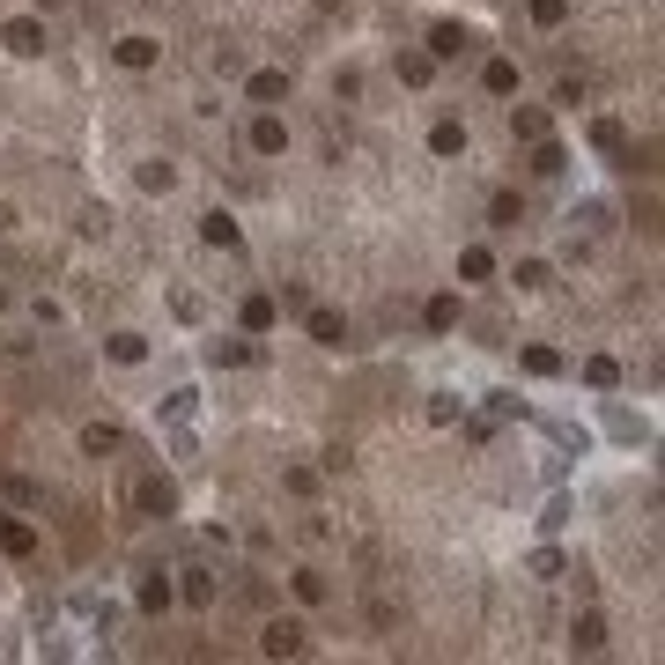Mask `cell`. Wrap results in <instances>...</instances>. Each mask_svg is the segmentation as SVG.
I'll list each match as a JSON object with an SVG mask.
<instances>
[{"label": "cell", "instance_id": "6da1fadb", "mask_svg": "<svg viewBox=\"0 0 665 665\" xmlns=\"http://www.w3.org/2000/svg\"><path fill=\"white\" fill-rule=\"evenodd\" d=\"M170 592H178V606L207 614V606L222 599V569H207V562H178V569H170Z\"/></svg>", "mask_w": 665, "mask_h": 665}, {"label": "cell", "instance_id": "7a4b0ae2", "mask_svg": "<svg viewBox=\"0 0 665 665\" xmlns=\"http://www.w3.org/2000/svg\"><path fill=\"white\" fill-rule=\"evenodd\" d=\"M303 651H311V629H303L296 614L259 621V658H303Z\"/></svg>", "mask_w": 665, "mask_h": 665}, {"label": "cell", "instance_id": "3957f363", "mask_svg": "<svg viewBox=\"0 0 665 665\" xmlns=\"http://www.w3.org/2000/svg\"><path fill=\"white\" fill-rule=\"evenodd\" d=\"M244 148H252L259 163H274V156H289V119H281L274 104L252 111V126H244Z\"/></svg>", "mask_w": 665, "mask_h": 665}, {"label": "cell", "instance_id": "277c9868", "mask_svg": "<svg viewBox=\"0 0 665 665\" xmlns=\"http://www.w3.org/2000/svg\"><path fill=\"white\" fill-rule=\"evenodd\" d=\"M126 503L141 510V518H178V481H170V473H141Z\"/></svg>", "mask_w": 665, "mask_h": 665}, {"label": "cell", "instance_id": "5b68a950", "mask_svg": "<svg viewBox=\"0 0 665 665\" xmlns=\"http://www.w3.org/2000/svg\"><path fill=\"white\" fill-rule=\"evenodd\" d=\"M0 45L15 52V60H45V15H8V23H0Z\"/></svg>", "mask_w": 665, "mask_h": 665}, {"label": "cell", "instance_id": "8992f818", "mask_svg": "<svg viewBox=\"0 0 665 665\" xmlns=\"http://www.w3.org/2000/svg\"><path fill=\"white\" fill-rule=\"evenodd\" d=\"M252 363H266V348L252 333H222V340H207V370H252Z\"/></svg>", "mask_w": 665, "mask_h": 665}, {"label": "cell", "instance_id": "52a82bcc", "mask_svg": "<svg viewBox=\"0 0 665 665\" xmlns=\"http://www.w3.org/2000/svg\"><path fill=\"white\" fill-rule=\"evenodd\" d=\"M237 82H244V104H252V111L289 104V67H244Z\"/></svg>", "mask_w": 665, "mask_h": 665}, {"label": "cell", "instance_id": "ba28073f", "mask_svg": "<svg viewBox=\"0 0 665 665\" xmlns=\"http://www.w3.org/2000/svg\"><path fill=\"white\" fill-rule=\"evenodd\" d=\"M37 547H45V532H37L30 518H15V510H0V555H8V562H30Z\"/></svg>", "mask_w": 665, "mask_h": 665}, {"label": "cell", "instance_id": "9c48e42d", "mask_svg": "<svg viewBox=\"0 0 665 665\" xmlns=\"http://www.w3.org/2000/svg\"><path fill=\"white\" fill-rule=\"evenodd\" d=\"M111 60H119L126 74H148V67L163 60V37H148V30H126L119 45H111Z\"/></svg>", "mask_w": 665, "mask_h": 665}, {"label": "cell", "instance_id": "30bf717a", "mask_svg": "<svg viewBox=\"0 0 665 665\" xmlns=\"http://www.w3.org/2000/svg\"><path fill=\"white\" fill-rule=\"evenodd\" d=\"M178 592H170V569H141V584H133V614H170Z\"/></svg>", "mask_w": 665, "mask_h": 665}, {"label": "cell", "instance_id": "8fae6325", "mask_svg": "<svg viewBox=\"0 0 665 665\" xmlns=\"http://www.w3.org/2000/svg\"><path fill=\"white\" fill-rule=\"evenodd\" d=\"M200 244H207V252H244V230H237L230 207H207V215H200Z\"/></svg>", "mask_w": 665, "mask_h": 665}, {"label": "cell", "instance_id": "7c38bea8", "mask_svg": "<svg viewBox=\"0 0 665 665\" xmlns=\"http://www.w3.org/2000/svg\"><path fill=\"white\" fill-rule=\"evenodd\" d=\"M459 318H466V303H459V289H436L429 303H422V333H459Z\"/></svg>", "mask_w": 665, "mask_h": 665}, {"label": "cell", "instance_id": "4fadbf2b", "mask_svg": "<svg viewBox=\"0 0 665 665\" xmlns=\"http://www.w3.org/2000/svg\"><path fill=\"white\" fill-rule=\"evenodd\" d=\"M237 326H244V333H252V340H266V333H274V326H281V303H274V296H266V289H252V296H244V303H237Z\"/></svg>", "mask_w": 665, "mask_h": 665}, {"label": "cell", "instance_id": "5bb4252c", "mask_svg": "<svg viewBox=\"0 0 665 665\" xmlns=\"http://www.w3.org/2000/svg\"><path fill=\"white\" fill-rule=\"evenodd\" d=\"M303 333H311L318 348H348V318L326 311V303H303Z\"/></svg>", "mask_w": 665, "mask_h": 665}, {"label": "cell", "instance_id": "9a60e30c", "mask_svg": "<svg viewBox=\"0 0 665 665\" xmlns=\"http://www.w3.org/2000/svg\"><path fill=\"white\" fill-rule=\"evenodd\" d=\"M562 222H569V237H606L614 230V200H577Z\"/></svg>", "mask_w": 665, "mask_h": 665}, {"label": "cell", "instance_id": "2e32d148", "mask_svg": "<svg viewBox=\"0 0 665 665\" xmlns=\"http://www.w3.org/2000/svg\"><path fill=\"white\" fill-rule=\"evenodd\" d=\"M422 52H429L436 67H444V60H466V52H473V30H466V23H436Z\"/></svg>", "mask_w": 665, "mask_h": 665}, {"label": "cell", "instance_id": "e0dca14e", "mask_svg": "<svg viewBox=\"0 0 665 665\" xmlns=\"http://www.w3.org/2000/svg\"><path fill=\"white\" fill-rule=\"evenodd\" d=\"M569 651H577V658H592V651H606V614H599V606H584V614L569 621Z\"/></svg>", "mask_w": 665, "mask_h": 665}, {"label": "cell", "instance_id": "ac0fdd59", "mask_svg": "<svg viewBox=\"0 0 665 665\" xmlns=\"http://www.w3.org/2000/svg\"><path fill=\"white\" fill-rule=\"evenodd\" d=\"M555 133V119H547V104H510V141H547Z\"/></svg>", "mask_w": 665, "mask_h": 665}, {"label": "cell", "instance_id": "d6986e66", "mask_svg": "<svg viewBox=\"0 0 665 665\" xmlns=\"http://www.w3.org/2000/svg\"><path fill=\"white\" fill-rule=\"evenodd\" d=\"M466 148H473L466 119H436V126H429V156H444V163H451V156H466Z\"/></svg>", "mask_w": 665, "mask_h": 665}, {"label": "cell", "instance_id": "ffe728a7", "mask_svg": "<svg viewBox=\"0 0 665 665\" xmlns=\"http://www.w3.org/2000/svg\"><path fill=\"white\" fill-rule=\"evenodd\" d=\"M82 451H89V459H119V451H126V429H119V422H82Z\"/></svg>", "mask_w": 665, "mask_h": 665}, {"label": "cell", "instance_id": "44dd1931", "mask_svg": "<svg viewBox=\"0 0 665 665\" xmlns=\"http://www.w3.org/2000/svg\"><path fill=\"white\" fill-rule=\"evenodd\" d=\"M510 289H518V296H547V289H555V266H547V259H518V266H510Z\"/></svg>", "mask_w": 665, "mask_h": 665}, {"label": "cell", "instance_id": "7402d4cb", "mask_svg": "<svg viewBox=\"0 0 665 665\" xmlns=\"http://www.w3.org/2000/svg\"><path fill=\"white\" fill-rule=\"evenodd\" d=\"M289 592H296V606H326V599H333V584H326V569L303 562V569H289Z\"/></svg>", "mask_w": 665, "mask_h": 665}, {"label": "cell", "instance_id": "603a6c76", "mask_svg": "<svg viewBox=\"0 0 665 665\" xmlns=\"http://www.w3.org/2000/svg\"><path fill=\"white\" fill-rule=\"evenodd\" d=\"M392 74H399V89H429L436 82V60L414 45V52H399V60H392Z\"/></svg>", "mask_w": 665, "mask_h": 665}, {"label": "cell", "instance_id": "cb8c5ba5", "mask_svg": "<svg viewBox=\"0 0 665 665\" xmlns=\"http://www.w3.org/2000/svg\"><path fill=\"white\" fill-rule=\"evenodd\" d=\"M133 185H141V193H170V185H178V163L141 156V163H133Z\"/></svg>", "mask_w": 665, "mask_h": 665}, {"label": "cell", "instance_id": "d4e9b609", "mask_svg": "<svg viewBox=\"0 0 665 665\" xmlns=\"http://www.w3.org/2000/svg\"><path fill=\"white\" fill-rule=\"evenodd\" d=\"M481 89H488V97H518V60H503V52L481 60Z\"/></svg>", "mask_w": 665, "mask_h": 665}, {"label": "cell", "instance_id": "484cf974", "mask_svg": "<svg viewBox=\"0 0 665 665\" xmlns=\"http://www.w3.org/2000/svg\"><path fill=\"white\" fill-rule=\"evenodd\" d=\"M518 370H525V377H562L569 363H562V348H547V340H532V348L518 355Z\"/></svg>", "mask_w": 665, "mask_h": 665}, {"label": "cell", "instance_id": "4316f807", "mask_svg": "<svg viewBox=\"0 0 665 665\" xmlns=\"http://www.w3.org/2000/svg\"><path fill=\"white\" fill-rule=\"evenodd\" d=\"M569 170V148L555 141V133H547V141H532V178H562Z\"/></svg>", "mask_w": 665, "mask_h": 665}, {"label": "cell", "instance_id": "83f0119b", "mask_svg": "<svg viewBox=\"0 0 665 665\" xmlns=\"http://www.w3.org/2000/svg\"><path fill=\"white\" fill-rule=\"evenodd\" d=\"M104 355H111V363H126V370H141L148 363V333H111Z\"/></svg>", "mask_w": 665, "mask_h": 665}, {"label": "cell", "instance_id": "f1b7e54d", "mask_svg": "<svg viewBox=\"0 0 665 665\" xmlns=\"http://www.w3.org/2000/svg\"><path fill=\"white\" fill-rule=\"evenodd\" d=\"M156 414H163V422H193V414H200V392H193V385H170V392L156 399Z\"/></svg>", "mask_w": 665, "mask_h": 665}, {"label": "cell", "instance_id": "f546056e", "mask_svg": "<svg viewBox=\"0 0 665 665\" xmlns=\"http://www.w3.org/2000/svg\"><path fill=\"white\" fill-rule=\"evenodd\" d=\"M592 148H599V156H636V148H629V126H621V119H592Z\"/></svg>", "mask_w": 665, "mask_h": 665}, {"label": "cell", "instance_id": "4dcf8cb0", "mask_svg": "<svg viewBox=\"0 0 665 665\" xmlns=\"http://www.w3.org/2000/svg\"><path fill=\"white\" fill-rule=\"evenodd\" d=\"M621 377H629V370H621L614 355H584V385H592V392H621Z\"/></svg>", "mask_w": 665, "mask_h": 665}, {"label": "cell", "instance_id": "1f68e13d", "mask_svg": "<svg viewBox=\"0 0 665 665\" xmlns=\"http://www.w3.org/2000/svg\"><path fill=\"white\" fill-rule=\"evenodd\" d=\"M422 414H429V422H436V429H459V414H466V399H459V392H444V385H436V392H429V407H422Z\"/></svg>", "mask_w": 665, "mask_h": 665}, {"label": "cell", "instance_id": "d6a6232c", "mask_svg": "<svg viewBox=\"0 0 665 665\" xmlns=\"http://www.w3.org/2000/svg\"><path fill=\"white\" fill-rule=\"evenodd\" d=\"M481 399H488V422H525V414H532V407H525V399L510 392V385H496V392H481Z\"/></svg>", "mask_w": 665, "mask_h": 665}, {"label": "cell", "instance_id": "836d02e7", "mask_svg": "<svg viewBox=\"0 0 665 665\" xmlns=\"http://www.w3.org/2000/svg\"><path fill=\"white\" fill-rule=\"evenodd\" d=\"M525 569H532L540 584H555V577H569V555H562V547H532V555H525Z\"/></svg>", "mask_w": 665, "mask_h": 665}, {"label": "cell", "instance_id": "e575fe53", "mask_svg": "<svg viewBox=\"0 0 665 665\" xmlns=\"http://www.w3.org/2000/svg\"><path fill=\"white\" fill-rule=\"evenodd\" d=\"M170 318H178V326H200V318H207V296L178 281V289H170Z\"/></svg>", "mask_w": 665, "mask_h": 665}, {"label": "cell", "instance_id": "d590c367", "mask_svg": "<svg viewBox=\"0 0 665 665\" xmlns=\"http://www.w3.org/2000/svg\"><path fill=\"white\" fill-rule=\"evenodd\" d=\"M459 281H496V252H488V244H466L459 252Z\"/></svg>", "mask_w": 665, "mask_h": 665}, {"label": "cell", "instance_id": "8d00e7d4", "mask_svg": "<svg viewBox=\"0 0 665 665\" xmlns=\"http://www.w3.org/2000/svg\"><path fill=\"white\" fill-rule=\"evenodd\" d=\"M518 222H525V200H518V193H496V200H488V230H518Z\"/></svg>", "mask_w": 665, "mask_h": 665}, {"label": "cell", "instance_id": "74e56055", "mask_svg": "<svg viewBox=\"0 0 665 665\" xmlns=\"http://www.w3.org/2000/svg\"><path fill=\"white\" fill-rule=\"evenodd\" d=\"M525 15H532V30H562L569 23V0H525Z\"/></svg>", "mask_w": 665, "mask_h": 665}, {"label": "cell", "instance_id": "f35d334b", "mask_svg": "<svg viewBox=\"0 0 665 665\" xmlns=\"http://www.w3.org/2000/svg\"><path fill=\"white\" fill-rule=\"evenodd\" d=\"M606 429H614L621 444H651V429H643V422H636L629 407H606Z\"/></svg>", "mask_w": 665, "mask_h": 665}, {"label": "cell", "instance_id": "ab89813d", "mask_svg": "<svg viewBox=\"0 0 665 665\" xmlns=\"http://www.w3.org/2000/svg\"><path fill=\"white\" fill-rule=\"evenodd\" d=\"M111 222H119V215H111L104 200H89L82 215H74V230H82V237H111Z\"/></svg>", "mask_w": 665, "mask_h": 665}, {"label": "cell", "instance_id": "60d3db41", "mask_svg": "<svg viewBox=\"0 0 665 665\" xmlns=\"http://www.w3.org/2000/svg\"><path fill=\"white\" fill-rule=\"evenodd\" d=\"M569 518H577V503H569V496H547V510H540V532H569Z\"/></svg>", "mask_w": 665, "mask_h": 665}, {"label": "cell", "instance_id": "b9f144b4", "mask_svg": "<svg viewBox=\"0 0 665 665\" xmlns=\"http://www.w3.org/2000/svg\"><path fill=\"white\" fill-rule=\"evenodd\" d=\"M163 451H170V459H178V466H185V459H200V436H193V429H185V422H170V444H163Z\"/></svg>", "mask_w": 665, "mask_h": 665}, {"label": "cell", "instance_id": "7bdbcfd3", "mask_svg": "<svg viewBox=\"0 0 665 665\" xmlns=\"http://www.w3.org/2000/svg\"><path fill=\"white\" fill-rule=\"evenodd\" d=\"M281 488H289V496H303V503H311V496H318V466H289V473H281Z\"/></svg>", "mask_w": 665, "mask_h": 665}, {"label": "cell", "instance_id": "ee69618b", "mask_svg": "<svg viewBox=\"0 0 665 665\" xmlns=\"http://www.w3.org/2000/svg\"><path fill=\"white\" fill-rule=\"evenodd\" d=\"M207 67H215L222 82H237V74H244V52H237V45H215V52H207Z\"/></svg>", "mask_w": 665, "mask_h": 665}, {"label": "cell", "instance_id": "f6af8a7d", "mask_svg": "<svg viewBox=\"0 0 665 665\" xmlns=\"http://www.w3.org/2000/svg\"><path fill=\"white\" fill-rule=\"evenodd\" d=\"M547 429H555L562 451H584V444H592V429H584V422H547Z\"/></svg>", "mask_w": 665, "mask_h": 665}, {"label": "cell", "instance_id": "bcb514c9", "mask_svg": "<svg viewBox=\"0 0 665 665\" xmlns=\"http://www.w3.org/2000/svg\"><path fill=\"white\" fill-rule=\"evenodd\" d=\"M555 104H562V111L584 104V82H577V74H562V82H555Z\"/></svg>", "mask_w": 665, "mask_h": 665}, {"label": "cell", "instance_id": "7dc6e473", "mask_svg": "<svg viewBox=\"0 0 665 665\" xmlns=\"http://www.w3.org/2000/svg\"><path fill=\"white\" fill-rule=\"evenodd\" d=\"M0 230H15V207L8 200H0Z\"/></svg>", "mask_w": 665, "mask_h": 665}, {"label": "cell", "instance_id": "c3c4849f", "mask_svg": "<svg viewBox=\"0 0 665 665\" xmlns=\"http://www.w3.org/2000/svg\"><path fill=\"white\" fill-rule=\"evenodd\" d=\"M52 8H67V0H37V15H52Z\"/></svg>", "mask_w": 665, "mask_h": 665}, {"label": "cell", "instance_id": "681fc988", "mask_svg": "<svg viewBox=\"0 0 665 665\" xmlns=\"http://www.w3.org/2000/svg\"><path fill=\"white\" fill-rule=\"evenodd\" d=\"M8 303H15V296H8V281H0V311H8Z\"/></svg>", "mask_w": 665, "mask_h": 665}]
</instances>
